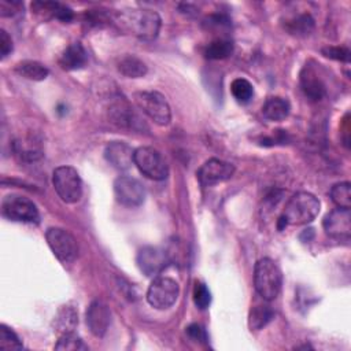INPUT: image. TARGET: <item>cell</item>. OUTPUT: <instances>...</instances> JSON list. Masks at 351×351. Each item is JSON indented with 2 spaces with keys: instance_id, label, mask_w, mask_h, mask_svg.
<instances>
[{
  "instance_id": "obj_12",
  "label": "cell",
  "mask_w": 351,
  "mask_h": 351,
  "mask_svg": "<svg viewBox=\"0 0 351 351\" xmlns=\"http://www.w3.org/2000/svg\"><path fill=\"white\" fill-rule=\"evenodd\" d=\"M137 265L147 277H158L169 265V256L162 248L147 245L138 251Z\"/></svg>"
},
{
  "instance_id": "obj_14",
  "label": "cell",
  "mask_w": 351,
  "mask_h": 351,
  "mask_svg": "<svg viewBox=\"0 0 351 351\" xmlns=\"http://www.w3.org/2000/svg\"><path fill=\"white\" fill-rule=\"evenodd\" d=\"M85 321L93 336L103 337L111 322V313L108 306L101 300H93L86 308Z\"/></svg>"
},
{
  "instance_id": "obj_28",
  "label": "cell",
  "mask_w": 351,
  "mask_h": 351,
  "mask_svg": "<svg viewBox=\"0 0 351 351\" xmlns=\"http://www.w3.org/2000/svg\"><path fill=\"white\" fill-rule=\"evenodd\" d=\"M230 92L239 103H248L254 96V88L245 78H236L230 84Z\"/></svg>"
},
{
  "instance_id": "obj_35",
  "label": "cell",
  "mask_w": 351,
  "mask_h": 351,
  "mask_svg": "<svg viewBox=\"0 0 351 351\" xmlns=\"http://www.w3.org/2000/svg\"><path fill=\"white\" fill-rule=\"evenodd\" d=\"M21 8H22V3L19 1H1L0 14L1 16H12L14 14L19 12Z\"/></svg>"
},
{
  "instance_id": "obj_7",
  "label": "cell",
  "mask_w": 351,
  "mask_h": 351,
  "mask_svg": "<svg viewBox=\"0 0 351 351\" xmlns=\"http://www.w3.org/2000/svg\"><path fill=\"white\" fill-rule=\"evenodd\" d=\"M180 295L178 282L166 276H158L152 280L147 291V302L156 310L171 307Z\"/></svg>"
},
{
  "instance_id": "obj_15",
  "label": "cell",
  "mask_w": 351,
  "mask_h": 351,
  "mask_svg": "<svg viewBox=\"0 0 351 351\" xmlns=\"http://www.w3.org/2000/svg\"><path fill=\"white\" fill-rule=\"evenodd\" d=\"M108 118L118 128L136 129V125L140 123L138 117L134 114L130 103L125 97H114L108 107Z\"/></svg>"
},
{
  "instance_id": "obj_24",
  "label": "cell",
  "mask_w": 351,
  "mask_h": 351,
  "mask_svg": "<svg viewBox=\"0 0 351 351\" xmlns=\"http://www.w3.org/2000/svg\"><path fill=\"white\" fill-rule=\"evenodd\" d=\"M273 318H274V311L270 308V306L256 304L250 311L248 325L251 329L259 330L265 328Z\"/></svg>"
},
{
  "instance_id": "obj_32",
  "label": "cell",
  "mask_w": 351,
  "mask_h": 351,
  "mask_svg": "<svg viewBox=\"0 0 351 351\" xmlns=\"http://www.w3.org/2000/svg\"><path fill=\"white\" fill-rule=\"evenodd\" d=\"M322 55L329 58V59H333V60H339V62H346L348 63L350 62V56H351V52L347 47H340V45H329V47H325L321 49Z\"/></svg>"
},
{
  "instance_id": "obj_6",
  "label": "cell",
  "mask_w": 351,
  "mask_h": 351,
  "mask_svg": "<svg viewBox=\"0 0 351 351\" xmlns=\"http://www.w3.org/2000/svg\"><path fill=\"white\" fill-rule=\"evenodd\" d=\"M133 163L145 177L151 180H165L169 176V165L163 155L152 147H138L134 149Z\"/></svg>"
},
{
  "instance_id": "obj_3",
  "label": "cell",
  "mask_w": 351,
  "mask_h": 351,
  "mask_svg": "<svg viewBox=\"0 0 351 351\" xmlns=\"http://www.w3.org/2000/svg\"><path fill=\"white\" fill-rule=\"evenodd\" d=\"M319 200L313 193L298 192L288 200L280 217L285 221L287 226L304 225L315 219L319 213Z\"/></svg>"
},
{
  "instance_id": "obj_5",
  "label": "cell",
  "mask_w": 351,
  "mask_h": 351,
  "mask_svg": "<svg viewBox=\"0 0 351 351\" xmlns=\"http://www.w3.org/2000/svg\"><path fill=\"white\" fill-rule=\"evenodd\" d=\"M52 184L58 196L64 203H77L82 196V181L71 166H59L53 170Z\"/></svg>"
},
{
  "instance_id": "obj_16",
  "label": "cell",
  "mask_w": 351,
  "mask_h": 351,
  "mask_svg": "<svg viewBox=\"0 0 351 351\" xmlns=\"http://www.w3.org/2000/svg\"><path fill=\"white\" fill-rule=\"evenodd\" d=\"M133 155L134 149L123 141H111L104 148V158L118 170H128L133 163Z\"/></svg>"
},
{
  "instance_id": "obj_18",
  "label": "cell",
  "mask_w": 351,
  "mask_h": 351,
  "mask_svg": "<svg viewBox=\"0 0 351 351\" xmlns=\"http://www.w3.org/2000/svg\"><path fill=\"white\" fill-rule=\"evenodd\" d=\"M32 11L40 15H48L49 18H55L62 22H70L74 18L73 10L58 1H33Z\"/></svg>"
},
{
  "instance_id": "obj_21",
  "label": "cell",
  "mask_w": 351,
  "mask_h": 351,
  "mask_svg": "<svg viewBox=\"0 0 351 351\" xmlns=\"http://www.w3.org/2000/svg\"><path fill=\"white\" fill-rule=\"evenodd\" d=\"M77 325H78L77 311L70 306H63L55 315V319H53L55 329L53 330L58 336L74 332Z\"/></svg>"
},
{
  "instance_id": "obj_4",
  "label": "cell",
  "mask_w": 351,
  "mask_h": 351,
  "mask_svg": "<svg viewBox=\"0 0 351 351\" xmlns=\"http://www.w3.org/2000/svg\"><path fill=\"white\" fill-rule=\"evenodd\" d=\"M136 106L156 125L166 126L171 121V110L166 97L156 90H138L133 95Z\"/></svg>"
},
{
  "instance_id": "obj_25",
  "label": "cell",
  "mask_w": 351,
  "mask_h": 351,
  "mask_svg": "<svg viewBox=\"0 0 351 351\" xmlns=\"http://www.w3.org/2000/svg\"><path fill=\"white\" fill-rule=\"evenodd\" d=\"M285 27L291 34L307 36L314 29V19L308 14H300V15L287 21Z\"/></svg>"
},
{
  "instance_id": "obj_20",
  "label": "cell",
  "mask_w": 351,
  "mask_h": 351,
  "mask_svg": "<svg viewBox=\"0 0 351 351\" xmlns=\"http://www.w3.org/2000/svg\"><path fill=\"white\" fill-rule=\"evenodd\" d=\"M289 111H291L289 101L280 96L267 97L262 106V115L267 121L280 122L289 115Z\"/></svg>"
},
{
  "instance_id": "obj_13",
  "label": "cell",
  "mask_w": 351,
  "mask_h": 351,
  "mask_svg": "<svg viewBox=\"0 0 351 351\" xmlns=\"http://www.w3.org/2000/svg\"><path fill=\"white\" fill-rule=\"evenodd\" d=\"M325 233L333 239H347L351 232L350 208H335L328 213L322 221Z\"/></svg>"
},
{
  "instance_id": "obj_23",
  "label": "cell",
  "mask_w": 351,
  "mask_h": 351,
  "mask_svg": "<svg viewBox=\"0 0 351 351\" xmlns=\"http://www.w3.org/2000/svg\"><path fill=\"white\" fill-rule=\"evenodd\" d=\"M15 71L26 78V80H32V81H43L48 77L49 70L40 62L36 60H22L19 63L15 64Z\"/></svg>"
},
{
  "instance_id": "obj_1",
  "label": "cell",
  "mask_w": 351,
  "mask_h": 351,
  "mask_svg": "<svg viewBox=\"0 0 351 351\" xmlns=\"http://www.w3.org/2000/svg\"><path fill=\"white\" fill-rule=\"evenodd\" d=\"M115 23L126 33L141 40H154L160 30V16L158 12L145 8L125 10L115 15Z\"/></svg>"
},
{
  "instance_id": "obj_33",
  "label": "cell",
  "mask_w": 351,
  "mask_h": 351,
  "mask_svg": "<svg viewBox=\"0 0 351 351\" xmlns=\"http://www.w3.org/2000/svg\"><path fill=\"white\" fill-rule=\"evenodd\" d=\"M186 335L189 339L197 341V343H206L207 341V333L204 330V328L199 324H191L188 328H186Z\"/></svg>"
},
{
  "instance_id": "obj_11",
  "label": "cell",
  "mask_w": 351,
  "mask_h": 351,
  "mask_svg": "<svg viewBox=\"0 0 351 351\" xmlns=\"http://www.w3.org/2000/svg\"><path fill=\"white\" fill-rule=\"evenodd\" d=\"M234 174V166L229 162L213 158L206 160L196 176L203 186H211L229 180Z\"/></svg>"
},
{
  "instance_id": "obj_27",
  "label": "cell",
  "mask_w": 351,
  "mask_h": 351,
  "mask_svg": "<svg viewBox=\"0 0 351 351\" xmlns=\"http://www.w3.org/2000/svg\"><path fill=\"white\" fill-rule=\"evenodd\" d=\"M351 184L348 181L337 182L330 189V197L332 202L341 207V208H350L351 207V192H350Z\"/></svg>"
},
{
  "instance_id": "obj_29",
  "label": "cell",
  "mask_w": 351,
  "mask_h": 351,
  "mask_svg": "<svg viewBox=\"0 0 351 351\" xmlns=\"http://www.w3.org/2000/svg\"><path fill=\"white\" fill-rule=\"evenodd\" d=\"M23 344L19 340L18 335L8 328L7 325H0V350L8 351V350H22Z\"/></svg>"
},
{
  "instance_id": "obj_8",
  "label": "cell",
  "mask_w": 351,
  "mask_h": 351,
  "mask_svg": "<svg viewBox=\"0 0 351 351\" xmlns=\"http://www.w3.org/2000/svg\"><path fill=\"white\" fill-rule=\"evenodd\" d=\"M1 214L10 221L38 222L40 214L37 206L29 197L21 195H7L1 202Z\"/></svg>"
},
{
  "instance_id": "obj_31",
  "label": "cell",
  "mask_w": 351,
  "mask_h": 351,
  "mask_svg": "<svg viewBox=\"0 0 351 351\" xmlns=\"http://www.w3.org/2000/svg\"><path fill=\"white\" fill-rule=\"evenodd\" d=\"M193 303L197 308L206 310L211 303V293L206 284L196 282L193 288Z\"/></svg>"
},
{
  "instance_id": "obj_22",
  "label": "cell",
  "mask_w": 351,
  "mask_h": 351,
  "mask_svg": "<svg viewBox=\"0 0 351 351\" xmlns=\"http://www.w3.org/2000/svg\"><path fill=\"white\" fill-rule=\"evenodd\" d=\"M118 71L128 78H141L147 74V64L136 55H125L118 60Z\"/></svg>"
},
{
  "instance_id": "obj_30",
  "label": "cell",
  "mask_w": 351,
  "mask_h": 351,
  "mask_svg": "<svg viewBox=\"0 0 351 351\" xmlns=\"http://www.w3.org/2000/svg\"><path fill=\"white\" fill-rule=\"evenodd\" d=\"M55 348L62 351H80V350H88V346L74 332H70L59 336L58 343L55 344Z\"/></svg>"
},
{
  "instance_id": "obj_19",
  "label": "cell",
  "mask_w": 351,
  "mask_h": 351,
  "mask_svg": "<svg viewBox=\"0 0 351 351\" xmlns=\"http://www.w3.org/2000/svg\"><path fill=\"white\" fill-rule=\"evenodd\" d=\"M88 62V53L81 43L70 44L59 59V64L63 70H80Z\"/></svg>"
},
{
  "instance_id": "obj_26",
  "label": "cell",
  "mask_w": 351,
  "mask_h": 351,
  "mask_svg": "<svg viewBox=\"0 0 351 351\" xmlns=\"http://www.w3.org/2000/svg\"><path fill=\"white\" fill-rule=\"evenodd\" d=\"M232 52H233V43L225 38H218L207 45L204 55L207 59L218 60V59H225L230 56Z\"/></svg>"
},
{
  "instance_id": "obj_10",
  "label": "cell",
  "mask_w": 351,
  "mask_h": 351,
  "mask_svg": "<svg viewBox=\"0 0 351 351\" xmlns=\"http://www.w3.org/2000/svg\"><path fill=\"white\" fill-rule=\"evenodd\" d=\"M114 193L117 202L125 207H138L145 200L143 184L130 176H121L114 181Z\"/></svg>"
},
{
  "instance_id": "obj_2",
  "label": "cell",
  "mask_w": 351,
  "mask_h": 351,
  "mask_svg": "<svg viewBox=\"0 0 351 351\" xmlns=\"http://www.w3.org/2000/svg\"><path fill=\"white\" fill-rule=\"evenodd\" d=\"M254 285L256 293L266 302L274 300L280 295L282 274L273 259L262 258L255 263Z\"/></svg>"
},
{
  "instance_id": "obj_34",
  "label": "cell",
  "mask_w": 351,
  "mask_h": 351,
  "mask_svg": "<svg viewBox=\"0 0 351 351\" xmlns=\"http://www.w3.org/2000/svg\"><path fill=\"white\" fill-rule=\"evenodd\" d=\"M11 51H12V40H11L10 34L4 29H1L0 30V56H1V59H4Z\"/></svg>"
},
{
  "instance_id": "obj_17",
  "label": "cell",
  "mask_w": 351,
  "mask_h": 351,
  "mask_svg": "<svg viewBox=\"0 0 351 351\" xmlns=\"http://www.w3.org/2000/svg\"><path fill=\"white\" fill-rule=\"evenodd\" d=\"M300 86L304 95L311 100H319L326 92V86L317 70L311 66H304L300 74Z\"/></svg>"
},
{
  "instance_id": "obj_9",
  "label": "cell",
  "mask_w": 351,
  "mask_h": 351,
  "mask_svg": "<svg viewBox=\"0 0 351 351\" xmlns=\"http://www.w3.org/2000/svg\"><path fill=\"white\" fill-rule=\"evenodd\" d=\"M45 240L53 255L63 263L73 262L78 255V244L75 237L66 229L48 228Z\"/></svg>"
}]
</instances>
